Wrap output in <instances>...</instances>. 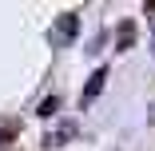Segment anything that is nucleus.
Instances as JSON below:
<instances>
[{"label":"nucleus","mask_w":155,"mask_h":151,"mask_svg":"<svg viewBox=\"0 0 155 151\" xmlns=\"http://www.w3.org/2000/svg\"><path fill=\"white\" fill-rule=\"evenodd\" d=\"M104 84H107V68H96L87 76V84H84V92H80V107H87L91 100H96L100 92H104Z\"/></svg>","instance_id":"f03ea898"},{"label":"nucleus","mask_w":155,"mask_h":151,"mask_svg":"<svg viewBox=\"0 0 155 151\" xmlns=\"http://www.w3.org/2000/svg\"><path fill=\"white\" fill-rule=\"evenodd\" d=\"M76 32H80V16H76V12H64V16H56L48 40H52V48H68V44L76 40Z\"/></svg>","instance_id":"f257e3e1"},{"label":"nucleus","mask_w":155,"mask_h":151,"mask_svg":"<svg viewBox=\"0 0 155 151\" xmlns=\"http://www.w3.org/2000/svg\"><path fill=\"white\" fill-rule=\"evenodd\" d=\"M56 111H60V96H48V100L40 103V111H36V115H44V119H48V115H56Z\"/></svg>","instance_id":"39448f33"},{"label":"nucleus","mask_w":155,"mask_h":151,"mask_svg":"<svg viewBox=\"0 0 155 151\" xmlns=\"http://www.w3.org/2000/svg\"><path fill=\"white\" fill-rule=\"evenodd\" d=\"M131 44H135V20H123L115 28V52H127Z\"/></svg>","instance_id":"7ed1b4c3"},{"label":"nucleus","mask_w":155,"mask_h":151,"mask_svg":"<svg viewBox=\"0 0 155 151\" xmlns=\"http://www.w3.org/2000/svg\"><path fill=\"white\" fill-rule=\"evenodd\" d=\"M8 139H16V123H8V127H0V147H8Z\"/></svg>","instance_id":"423d86ee"},{"label":"nucleus","mask_w":155,"mask_h":151,"mask_svg":"<svg viewBox=\"0 0 155 151\" xmlns=\"http://www.w3.org/2000/svg\"><path fill=\"white\" fill-rule=\"evenodd\" d=\"M72 135H76V123H60L56 131H48V139H44V143H48V147H64Z\"/></svg>","instance_id":"20e7f679"},{"label":"nucleus","mask_w":155,"mask_h":151,"mask_svg":"<svg viewBox=\"0 0 155 151\" xmlns=\"http://www.w3.org/2000/svg\"><path fill=\"white\" fill-rule=\"evenodd\" d=\"M151 52H155V28H151Z\"/></svg>","instance_id":"0eeeda50"}]
</instances>
